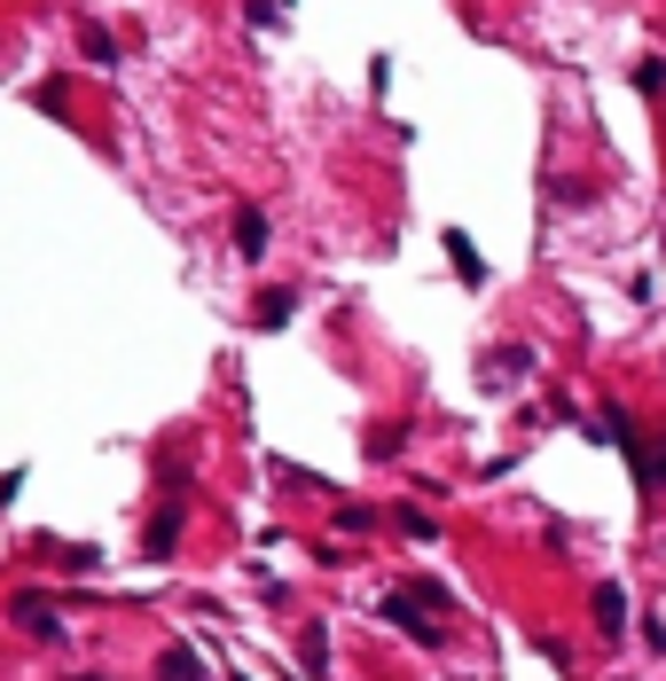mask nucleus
<instances>
[{
  "mask_svg": "<svg viewBox=\"0 0 666 681\" xmlns=\"http://www.w3.org/2000/svg\"><path fill=\"white\" fill-rule=\"evenodd\" d=\"M17 627H32V635H47V642H63V619L40 604V595H24V604H17Z\"/></svg>",
  "mask_w": 666,
  "mask_h": 681,
  "instance_id": "1",
  "label": "nucleus"
},
{
  "mask_svg": "<svg viewBox=\"0 0 666 681\" xmlns=\"http://www.w3.org/2000/svg\"><path fill=\"white\" fill-rule=\"evenodd\" d=\"M157 681H204L197 650H189V642H173V650H165V666H157Z\"/></svg>",
  "mask_w": 666,
  "mask_h": 681,
  "instance_id": "2",
  "label": "nucleus"
},
{
  "mask_svg": "<svg viewBox=\"0 0 666 681\" xmlns=\"http://www.w3.org/2000/svg\"><path fill=\"white\" fill-rule=\"evenodd\" d=\"M235 251H243V259H260V251H267V220L260 212H235Z\"/></svg>",
  "mask_w": 666,
  "mask_h": 681,
  "instance_id": "3",
  "label": "nucleus"
},
{
  "mask_svg": "<svg viewBox=\"0 0 666 681\" xmlns=\"http://www.w3.org/2000/svg\"><path fill=\"white\" fill-rule=\"evenodd\" d=\"M290 313H298V290H267L260 298V329H283Z\"/></svg>",
  "mask_w": 666,
  "mask_h": 681,
  "instance_id": "4",
  "label": "nucleus"
},
{
  "mask_svg": "<svg viewBox=\"0 0 666 681\" xmlns=\"http://www.w3.org/2000/svg\"><path fill=\"white\" fill-rule=\"evenodd\" d=\"M447 259L463 267V283H486V259H478V251H471V235H447Z\"/></svg>",
  "mask_w": 666,
  "mask_h": 681,
  "instance_id": "5",
  "label": "nucleus"
},
{
  "mask_svg": "<svg viewBox=\"0 0 666 681\" xmlns=\"http://www.w3.org/2000/svg\"><path fill=\"white\" fill-rule=\"evenodd\" d=\"M526 369H533V353H494V361H486V384H503V376H526Z\"/></svg>",
  "mask_w": 666,
  "mask_h": 681,
  "instance_id": "6",
  "label": "nucleus"
},
{
  "mask_svg": "<svg viewBox=\"0 0 666 681\" xmlns=\"http://www.w3.org/2000/svg\"><path fill=\"white\" fill-rule=\"evenodd\" d=\"M627 604H620V587H596V627H620Z\"/></svg>",
  "mask_w": 666,
  "mask_h": 681,
  "instance_id": "7",
  "label": "nucleus"
},
{
  "mask_svg": "<svg viewBox=\"0 0 666 681\" xmlns=\"http://www.w3.org/2000/svg\"><path fill=\"white\" fill-rule=\"evenodd\" d=\"M635 87L658 103V95H666V63H635Z\"/></svg>",
  "mask_w": 666,
  "mask_h": 681,
  "instance_id": "8",
  "label": "nucleus"
},
{
  "mask_svg": "<svg viewBox=\"0 0 666 681\" xmlns=\"http://www.w3.org/2000/svg\"><path fill=\"white\" fill-rule=\"evenodd\" d=\"M87 55H95V63L110 71V63H118V40H110V32H87Z\"/></svg>",
  "mask_w": 666,
  "mask_h": 681,
  "instance_id": "9",
  "label": "nucleus"
},
{
  "mask_svg": "<svg viewBox=\"0 0 666 681\" xmlns=\"http://www.w3.org/2000/svg\"><path fill=\"white\" fill-rule=\"evenodd\" d=\"M78 681H103V673H78Z\"/></svg>",
  "mask_w": 666,
  "mask_h": 681,
  "instance_id": "10",
  "label": "nucleus"
}]
</instances>
